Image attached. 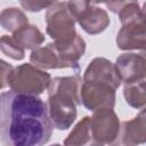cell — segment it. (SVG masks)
<instances>
[{"label":"cell","mask_w":146,"mask_h":146,"mask_svg":"<svg viewBox=\"0 0 146 146\" xmlns=\"http://www.w3.org/2000/svg\"><path fill=\"white\" fill-rule=\"evenodd\" d=\"M47 103L38 95L0 94V144L5 146H41L52 135Z\"/></svg>","instance_id":"obj_1"},{"label":"cell","mask_w":146,"mask_h":146,"mask_svg":"<svg viewBox=\"0 0 146 146\" xmlns=\"http://www.w3.org/2000/svg\"><path fill=\"white\" fill-rule=\"evenodd\" d=\"M82 78L79 74L70 76H56L50 80L48 87L47 107L54 128L67 130L78 115L80 100V86Z\"/></svg>","instance_id":"obj_2"},{"label":"cell","mask_w":146,"mask_h":146,"mask_svg":"<svg viewBox=\"0 0 146 146\" xmlns=\"http://www.w3.org/2000/svg\"><path fill=\"white\" fill-rule=\"evenodd\" d=\"M51 76L44 70L33 64H22L11 70L8 76V87L16 92L40 95L48 89Z\"/></svg>","instance_id":"obj_3"},{"label":"cell","mask_w":146,"mask_h":146,"mask_svg":"<svg viewBox=\"0 0 146 146\" xmlns=\"http://www.w3.org/2000/svg\"><path fill=\"white\" fill-rule=\"evenodd\" d=\"M47 34L55 42H68L78 34L75 31V18L68 9L67 2L57 1L47 8L46 15Z\"/></svg>","instance_id":"obj_4"},{"label":"cell","mask_w":146,"mask_h":146,"mask_svg":"<svg viewBox=\"0 0 146 146\" xmlns=\"http://www.w3.org/2000/svg\"><path fill=\"white\" fill-rule=\"evenodd\" d=\"M121 122L113 108H98L90 117L92 145H117Z\"/></svg>","instance_id":"obj_5"},{"label":"cell","mask_w":146,"mask_h":146,"mask_svg":"<svg viewBox=\"0 0 146 146\" xmlns=\"http://www.w3.org/2000/svg\"><path fill=\"white\" fill-rule=\"evenodd\" d=\"M116 88L104 81H83L80 86L81 104L89 111L114 108Z\"/></svg>","instance_id":"obj_6"},{"label":"cell","mask_w":146,"mask_h":146,"mask_svg":"<svg viewBox=\"0 0 146 146\" xmlns=\"http://www.w3.org/2000/svg\"><path fill=\"white\" fill-rule=\"evenodd\" d=\"M115 71L124 83H131L145 79L146 74V59L144 52H125L116 58L114 64Z\"/></svg>","instance_id":"obj_7"},{"label":"cell","mask_w":146,"mask_h":146,"mask_svg":"<svg viewBox=\"0 0 146 146\" xmlns=\"http://www.w3.org/2000/svg\"><path fill=\"white\" fill-rule=\"evenodd\" d=\"M145 36L144 17L128 21L122 23L116 34V46L121 50H144Z\"/></svg>","instance_id":"obj_8"},{"label":"cell","mask_w":146,"mask_h":146,"mask_svg":"<svg viewBox=\"0 0 146 146\" xmlns=\"http://www.w3.org/2000/svg\"><path fill=\"white\" fill-rule=\"evenodd\" d=\"M146 141V114L145 110L141 111L131 120L123 121L120 125V133L117 144L122 145H137Z\"/></svg>","instance_id":"obj_9"},{"label":"cell","mask_w":146,"mask_h":146,"mask_svg":"<svg viewBox=\"0 0 146 146\" xmlns=\"http://www.w3.org/2000/svg\"><path fill=\"white\" fill-rule=\"evenodd\" d=\"M75 21L79 23L82 30L90 35L100 34L110 26L111 23L108 14L104 9L92 5L84 8L75 17Z\"/></svg>","instance_id":"obj_10"},{"label":"cell","mask_w":146,"mask_h":146,"mask_svg":"<svg viewBox=\"0 0 146 146\" xmlns=\"http://www.w3.org/2000/svg\"><path fill=\"white\" fill-rule=\"evenodd\" d=\"M83 81H104L113 84L116 89L121 86V80L115 71L114 64L104 57L94 58L83 73Z\"/></svg>","instance_id":"obj_11"},{"label":"cell","mask_w":146,"mask_h":146,"mask_svg":"<svg viewBox=\"0 0 146 146\" xmlns=\"http://www.w3.org/2000/svg\"><path fill=\"white\" fill-rule=\"evenodd\" d=\"M54 43L56 44L64 68H73L79 72V60L86 52V41L83 38L76 34L75 38L68 42L59 43L54 41Z\"/></svg>","instance_id":"obj_12"},{"label":"cell","mask_w":146,"mask_h":146,"mask_svg":"<svg viewBox=\"0 0 146 146\" xmlns=\"http://www.w3.org/2000/svg\"><path fill=\"white\" fill-rule=\"evenodd\" d=\"M30 62L34 66L41 70H55V68H64L63 63L60 60L58 50L54 42L47 43L43 47H38L32 50L30 55Z\"/></svg>","instance_id":"obj_13"},{"label":"cell","mask_w":146,"mask_h":146,"mask_svg":"<svg viewBox=\"0 0 146 146\" xmlns=\"http://www.w3.org/2000/svg\"><path fill=\"white\" fill-rule=\"evenodd\" d=\"M11 36L24 50H34L40 47L44 41L43 33L35 25L31 24H26L21 29L16 30L15 32H13Z\"/></svg>","instance_id":"obj_14"},{"label":"cell","mask_w":146,"mask_h":146,"mask_svg":"<svg viewBox=\"0 0 146 146\" xmlns=\"http://www.w3.org/2000/svg\"><path fill=\"white\" fill-rule=\"evenodd\" d=\"M67 146H83L92 145L91 131H90V116L82 117L68 133V136L63 141Z\"/></svg>","instance_id":"obj_15"},{"label":"cell","mask_w":146,"mask_h":146,"mask_svg":"<svg viewBox=\"0 0 146 146\" xmlns=\"http://www.w3.org/2000/svg\"><path fill=\"white\" fill-rule=\"evenodd\" d=\"M146 80H139L131 83H124L123 87V96L125 103L137 110H141L146 104V89H145Z\"/></svg>","instance_id":"obj_16"},{"label":"cell","mask_w":146,"mask_h":146,"mask_svg":"<svg viewBox=\"0 0 146 146\" xmlns=\"http://www.w3.org/2000/svg\"><path fill=\"white\" fill-rule=\"evenodd\" d=\"M26 24H29L27 16L16 7L5 8L0 13V25L8 32H15Z\"/></svg>","instance_id":"obj_17"},{"label":"cell","mask_w":146,"mask_h":146,"mask_svg":"<svg viewBox=\"0 0 146 146\" xmlns=\"http://www.w3.org/2000/svg\"><path fill=\"white\" fill-rule=\"evenodd\" d=\"M0 50L14 60H22L25 57V50L14 40L11 35L0 36Z\"/></svg>","instance_id":"obj_18"},{"label":"cell","mask_w":146,"mask_h":146,"mask_svg":"<svg viewBox=\"0 0 146 146\" xmlns=\"http://www.w3.org/2000/svg\"><path fill=\"white\" fill-rule=\"evenodd\" d=\"M19 1H21V6L25 10L36 13V11H41L42 9L49 8L58 0H19Z\"/></svg>","instance_id":"obj_19"},{"label":"cell","mask_w":146,"mask_h":146,"mask_svg":"<svg viewBox=\"0 0 146 146\" xmlns=\"http://www.w3.org/2000/svg\"><path fill=\"white\" fill-rule=\"evenodd\" d=\"M14 67L5 62L3 59H0V90L8 87V76Z\"/></svg>","instance_id":"obj_20"},{"label":"cell","mask_w":146,"mask_h":146,"mask_svg":"<svg viewBox=\"0 0 146 146\" xmlns=\"http://www.w3.org/2000/svg\"><path fill=\"white\" fill-rule=\"evenodd\" d=\"M135 1H138V0H107L105 3H106L107 9H110V11L117 15L119 11L122 10L127 5L135 2Z\"/></svg>","instance_id":"obj_21"},{"label":"cell","mask_w":146,"mask_h":146,"mask_svg":"<svg viewBox=\"0 0 146 146\" xmlns=\"http://www.w3.org/2000/svg\"><path fill=\"white\" fill-rule=\"evenodd\" d=\"M107 0H90V3L97 5V3H102V2H106Z\"/></svg>","instance_id":"obj_22"}]
</instances>
